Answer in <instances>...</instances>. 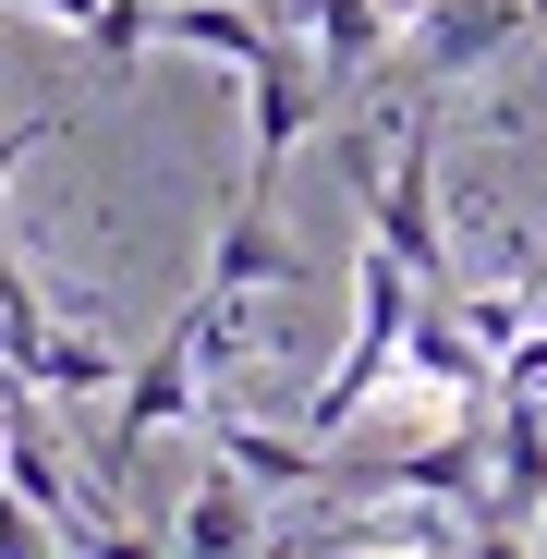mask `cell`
Masks as SVG:
<instances>
[{
	"instance_id": "cell-9",
	"label": "cell",
	"mask_w": 547,
	"mask_h": 559,
	"mask_svg": "<svg viewBox=\"0 0 547 559\" xmlns=\"http://www.w3.org/2000/svg\"><path fill=\"white\" fill-rule=\"evenodd\" d=\"M25 378L49 390V402H98V390H122V353L98 341V329H37V353H25Z\"/></svg>"
},
{
	"instance_id": "cell-10",
	"label": "cell",
	"mask_w": 547,
	"mask_h": 559,
	"mask_svg": "<svg viewBox=\"0 0 547 559\" xmlns=\"http://www.w3.org/2000/svg\"><path fill=\"white\" fill-rule=\"evenodd\" d=\"M61 547H73V559H170V547H158L146 523H122L110 499H85V511L61 523Z\"/></svg>"
},
{
	"instance_id": "cell-11",
	"label": "cell",
	"mask_w": 547,
	"mask_h": 559,
	"mask_svg": "<svg viewBox=\"0 0 547 559\" xmlns=\"http://www.w3.org/2000/svg\"><path fill=\"white\" fill-rule=\"evenodd\" d=\"M37 146H61V122H49V110H37V122H0V182H13Z\"/></svg>"
},
{
	"instance_id": "cell-6",
	"label": "cell",
	"mask_w": 547,
	"mask_h": 559,
	"mask_svg": "<svg viewBox=\"0 0 547 559\" xmlns=\"http://www.w3.org/2000/svg\"><path fill=\"white\" fill-rule=\"evenodd\" d=\"M195 293H219V305H255V293H305V255L267 231V195H231V219H219V255H207V280Z\"/></svg>"
},
{
	"instance_id": "cell-8",
	"label": "cell",
	"mask_w": 547,
	"mask_h": 559,
	"mask_svg": "<svg viewBox=\"0 0 547 559\" xmlns=\"http://www.w3.org/2000/svg\"><path fill=\"white\" fill-rule=\"evenodd\" d=\"M305 49H317L329 98H341V85H365V73L402 49V25H390V0H305Z\"/></svg>"
},
{
	"instance_id": "cell-7",
	"label": "cell",
	"mask_w": 547,
	"mask_h": 559,
	"mask_svg": "<svg viewBox=\"0 0 547 559\" xmlns=\"http://www.w3.org/2000/svg\"><path fill=\"white\" fill-rule=\"evenodd\" d=\"M255 547H267V487L243 462H207L182 499V559H255Z\"/></svg>"
},
{
	"instance_id": "cell-5",
	"label": "cell",
	"mask_w": 547,
	"mask_h": 559,
	"mask_svg": "<svg viewBox=\"0 0 547 559\" xmlns=\"http://www.w3.org/2000/svg\"><path fill=\"white\" fill-rule=\"evenodd\" d=\"M535 25H547V0H426V13L402 25V73L414 85H463L511 37H535Z\"/></svg>"
},
{
	"instance_id": "cell-12",
	"label": "cell",
	"mask_w": 547,
	"mask_h": 559,
	"mask_svg": "<svg viewBox=\"0 0 547 559\" xmlns=\"http://www.w3.org/2000/svg\"><path fill=\"white\" fill-rule=\"evenodd\" d=\"M25 13H49V25H73V37H85V25L110 13V0H25Z\"/></svg>"
},
{
	"instance_id": "cell-4",
	"label": "cell",
	"mask_w": 547,
	"mask_h": 559,
	"mask_svg": "<svg viewBox=\"0 0 547 559\" xmlns=\"http://www.w3.org/2000/svg\"><path fill=\"white\" fill-rule=\"evenodd\" d=\"M243 122H255L243 195H267V182H281V158L329 122V73H317V49H305V37H267V49L243 61Z\"/></svg>"
},
{
	"instance_id": "cell-2",
	"label": "cell",
	"mask_w": 547,
	"mask_h": 559,
	"mask_svg": "<svg viewBox=\"0 0 547 559\" xmlns=\"http://www.w3.org/2000/svg\"><path fill=\"white\" fill-rule=\"evenodd\" d=\"M365 231H378L426 293H450V231H438V110H426V85L402 98V146L378 170V195H365Z\"/></svg>"
},
{
	"instance_id": "cell-3",
	"label": "cell",
	"mask_w": 547,
	"mask_h": 559,
	"mask_svg": "<svg viewBox=\"0 0 547 559\" xmlns=\"http://www.w3.org/2000/svg\"><path fill=\"white\" fill-rule=\"evenodd\" d=\"M182 414H207V341H195V317H170V329L146 341V365L122 378L110 438H98V487H134L146 438H158V426H182Z\"/></svg>"
},
{
	"instance_id": "cell-13",
	"label": "cell",
	"mask_w": 547,
	"mask_h": 559,
	"mask_svg": "<svg viewBox=\"0 0 547 559\" xmlns=\"http://www.w3.org/2000/svg\"><path fill=\"white\" fill-rule=\"evenodd\" d=\"M414 559H463V535H450V547H414Z\"/></svg>"
},
{
	"instance_id": "cell-1",
	"label": "cell",
	"mask_w": 547,
	"mask_h": 559,
	"mask_svg": "<svg viewBox=\"0 0 547 559\" xmlns=\"http://www.w3.org/2000/svg\"><path fill=\"white\" fill-rule=\"evenodd\" d=\"M414 305H426V280L365 231V255H353V341L329 353V378L305 390V438H341L365 402H390V378H402V329H414Z\"/></svg>"
}]
</instances>
